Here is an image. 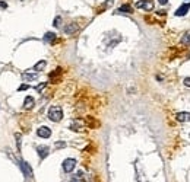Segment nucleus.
<instances>
[{
  "label": "nucleus",
  "instance_id": "f257e3e1",
  "mask_svg": "<svg viewBox=\"0 0 190 182\" xmlns=\"http://www.w3.org/2000/svg\"><path fill=\"white\" fill-rule=\"evenodd\" d=\"M63 118V109L59 105H53L48 109V119L53 121V122H59L60 119Z\"/></svg>",
  "mask_w": 190,
  "mask_h": 182
},
{
  "label": "nucleus",
  "instance_id": "5701e85b",
  "mask_svg": "<svg viewBox=\"0 0 190 182\" xmlns=\"http://www.w3.org/2000/svg\"><path fill=\"white\" fill-rule=\"evenodd\" d=\"M183 83L187 86V87H190V77H184V80H183Z\"/></svg>",
  "mask_w": 190,
  "mask_h": 182
},
{
  "label": "nucleus",
  "instance_id": "9b49d317",
  "mask_svg": "<svg viewBox=\"0 0 190 182\" xmlns=\"http://www.w3.org/2000/svg\"><path fill=\"white\" fill-rule=\"evenodd\" d=\"M35 105V99L32 96H27L25 101H24V108L25 109H32Z\"/></svg>",
  "mask_w": 190,
  "mask_h": 182
},
{
  "label": "nucleus",
  "instance_id": "7ed1b4c3",
  "mask_svg": "<svg viewBox=\"0 0 190 182\" xmlns=\"http://www.w3.org/2000/svg\"><path fill=\"white\" fill-rule=\"evenodd\" d=\"M18 165H19V168L22 169V172H24L25 178H32V169H31V166H29L25 160H19V162H18Z\"/></svg>",
  "mask_w": 190,
  "mask_h": 182
},
{
  "label": "nucleus",
  "instance_id": "20e7f679",
  "mask_svg": "<svg viewBox=\"0 0 190 182\" xmlns=\"http://www.w3.org/2000/svg\"><path fill=\"white\" fill-rule=\"evenodd\" d=\"M75 166H76V160L75 159L69 157V159L63 160V171H65L66 173H70V172L75 169Z\"/></svg>",
  "mask_w": 190,
  "mask_h": 182
},
{
  "label": "nucleus",
  "instance_id": "f03ea898",
  "mask_svg": "<svg viewBox=\"0 0 190 182\" xmlns=\"http://www.w3.org/2000/svg\"><path fill=\"white\" fill-rule=\"evenodd\" d=\"M136 7L143 9L146 12H151L153 9V0H139V1H136Z\"/></svg>",
  "mask_w": 190,
  "mask_h": 182
},
{
  "label": "nucleus",
  "instance_id": "0eeeda50",
  "mask_svg": "<svg viewBox=\"0 0 190 182\" xmlns=\"http://www.w3.org/2000/svg\"><path fill=\"white\" fill-rule=\"evenodd\" d=\"M22 79H24V82H34V80H37L38 79V73H29V72H25L22 73Z\"/></svg>",
  "mask_w": 190,
  "mask_h": 182
},
{
  "label": "nucleus",
  "instance_id": "b1692460",
  "mask_svg": "<svg viewBox=\"0 0 190 182\" xmlns=\"http://www.w3.org/2000/svg\"><path fill=\"white\" fill-rule=\"evenodd\" d=\"M114 3V0H107L105 3H104V7H108V6H111Z\"/></svg>",
  "mask_w": 190,
  "mask_h": 182
},
{
  "label": "nucleus",
  "instance_id": "393cba45",
  "mask_svg": "<svg viewBox=\"0 0 190 182\" xmlns=\"http://www.w3.org/2000/svg\"><path fill=\"white\" fill-rule=\"evenodd\" d=\"M0 7H1V9H6V7H7V3H6V1H1V0H0Z\"/></svg>",
  "mask_w": 190,
  "mask_h": 182
},
{
  "label": "nucleus",
  "instance_id": "1a4fd4ad",
  "mask_svg": "<svg viewBox=\"0 0 190 182\" xmlns=\"http://www.w3.org/2000/svg\"><path fill=\"white\" fill-rule=\"evenodd\" d=\"M189 9H190V4L189 3H184L183 6H180V7L176 10V16H184V15H187Z\"/></svg>",
  "mask_w": 190,
  "mask_h": 182
},
{
  "label": "nucleus",
  "instance_id": "9d476101",
  "mask_svg": "<svg viewBox=\"0 0 190 182\" xmlns=\"http://www.w3.org/2000/svg\"><path fill=\"white\" fill-rule=\"evenodd\" d=\"M50 149L47 147V146H38L37 147V151H38V156H39V159H45L47 156H48V151Z\"/></svg>",
  "mask_w": 190,
  "mask_h": 182
},
{
  "label": "nucleus",
  "instance_id": "bb28decb",
  "mask_svg": "<svg viewBox=\"0 0 190 182\" xmlns=\"http://www.w3.org/2000/svg\"><path fill=\"white\" fill-rule=\"evenodd\" d=\"M158 15H161V16H164V15H165V10H159V12H158Z\"/></svg>",
  "mask_w": 190,
  "mask_h": 182
},
{
  "label": "nucleus",
  "instance_id": "423d86ee",
  "mask_svg": "<svg viewBox=\"0 0 190 182\" xmlns=\"http://www.w3.org/2000/svg\"><path fill=\"white\" fill-rule=\"evenodd\" d=\"M37 134L38 137H41V139H48V137H51V130L48 127L42 125V127H39L37 130Z\"/></svg>",
  "mask_w": 190,
  "mask_h": 182
},
{
  "label": "nucleus",
  "instance_id": "a878e982",
  "mask_svg": "<svg viewBox=\"0 0 190 182\" xmlns=\"http://www.w3.org/2000/svg\"><path fill=\"white\" fill-rule=\"evenodd\" d=\"M159 1V4H167L168 3V0H158Z\"/></svg>",
  "mask_w": 190,
  "mask_h": 182
},
{
  "label": "nucleus",
  "instance_id": "6ab92c4d",
  "mask_svg": "<svg viewBox=\"0 0 190 182\" xmlns=\"http://www.w3.org/2000/svg\"><path fill=\"white\" fill-rule=\"evenodd\" d=\"M15 139H16V146H18V150L21 151V134H15Z\"/></svg>",
  "mask_w": 190,
  "mask_h": 182
},
{
  "label": "nucleus",
  "instance_id": "4be33fe9",
  "mask_svg": "<svg viewBox=\"0 0 190 182\" xmlns=\"http://www.w3.org/2000/svg\"><path fill=\"white\" fill-rule=\"evenodd\" d=\"M27 89H29V85H21L18 90H27Z\"/></svg>",
  "mask_w": 190,
  "mask_h": 182
},
{
  "label": "nucleus",
  "instance_id": "ddd939ff",
  "mask_svg": "<svg viewBox=\"0 0 190 182\" xmlns=\"http://www.w3.org/2000/svg\"><path fill=\"white\" fill-rule=\"evenodd\" d=\"M133 12V9H132V6L130 4H121L118 9H117V13H132Z\"/></svg>",
  "mask_w": 190,
  "mask_h": 182
},
{
  "label": "nucleus",
  "instance_id": "dca6fc26",
  "mask_svg": "<svg viewBox=\"0 0 190 182\" xmlns=\"http://www.w3.org/2000/svg\"><path fill=\"white\" fill-rule=\"evenodd\" d=\"M181 42L186 44V45H190V31H187L184 35L181 36Z\"/></svg>",
  "mask_w": 190,
  "mask_h": 182
},
{
  "label": "nucleus",
  "instance_id": "4468645a",
  "mask_svg": "<svg viewBox=\"0 0 190 182\" xmlns=\"http://www.w3.org/2000/svg\"><path fill=\"white\" fill-rule=\"evenodd\" d=\"M45 66H47V61L41 60V61H38L37 64L34 66V70H35V72H41V70H44V69H45Z\"/></svg>",
  "mask_w": 190,
  "mask_h": 182
},
{
  "label": "nucleus",
  "instance_id": "f8f14e48",
  "mask_svg": "<svg viewBox=\"0 0 190 182\" xmlns=\"http://www.w3.org/2000/svg\"><path fill=\"white\" fill-rule=\"evenodd\" d=\"M177 121H180V122H190V112H179L177 114Z\"/></svg>",
  "mask_w": 190,
  "mask_h": 182
},
{
  "label": "nucleus",
  "instance_id": "a211bd4d",
  "mask_svg": "<svg viewBox=\"0 0 190 182\" xmlns=\"http://www.w3.org/2000/svg\"><path fill=\"white\" fill-rule=\"evenodd\" d=\"M53 25H54L56 28H59V26L62 25V18H60V16H56V19H54V22H53Z\"/></svg>",
  "mask_w": 190,
  "mask_h": 182
},
{
  "label": "nucleus",
  "instance_id": "412c9836",
  "mask_svg": "<svg viewBox=\"0 0 190 182\" xmlns=\"http://www.w3.org/2000/svg\"><path fill=\"white\" fill-rule=\"evenodd\" d=\"M45 86H47V83H41V85L35 86V90H37V92H41V90H42V89H44Z\"/></svg>",
  "mask_w": 190,
  "mask_h": 182
},
{
  "label": "nucleus",
  "instance_id": "6e6552de",
  "mask_svg": "<svg viewBox=\"0 0 190 182\" xmlns=\"http://www.w3.org/2000/svg\"><path fill=\"white\" fill-rule=\"evenodd\" d=\"M83 121L82 119H75V121H72V124H70V130H73V131H82L83 130Z\"/></svg>",
  "mask_w": 190,
  "mask_h": 182
},
{
  "label": "nucleus",
  "instance_id": "aec40b11",
  "mask_svg": "<svg viewBox=\"0 0 190 182\" xmlns=\"http://www.w3.org/2000/svg\"><path fill=\"white\" fill-rule=\"evenodd\" d=\"M54 147L56 149H63V147H66V141H56Z\"/></svg>",
  "mask_w": 190,
  "mask_h": 182
},
{
  "label": "nucleus",
  "instance_id": "2eb2a0df",
  "mask_svg": "<svg viewBox=\"0 0 190 182\" xmlns=\"http://www.w3.org/2000/svg\"><path fill=\"white\" fill-rule=\"evenodd\" d=\"M44 41H45V42H54V41H56V34H54V32H47V34L44 35Z\"/></svg>",
  "mask_w": 190,
  "mask_h": 182
},
{
  "label": "nucleus",
  "instance_id": "f3484780",
  "mask_svg": "<svg viewBox=\"0 0 190 182\" xmlns=\"http://www.w3.org/2000/svg\"><path fill=\"white\" fill-rule=\"evenodd\" d=\"M70 182H83V173H82V172H77L75 178L70 179Z\"/></svg>",
  "mask_w": 190,
  "mask_h": 182
},
{
  "label": "nucleus",
  "instance_id": "39448f33",
  "mask_svg": "<svg viewBox=\"0 0 190 182\" xmlns=\"http://www.w3.org/2000/svg\"><path fill=\"white\" fill-rule=\"evenodd\" d=\"M77 31H79V25L75 23V22H70V23H67V25L65 26V34H66V35H73Z\"/></svg>",
  "mask_w": 190,
  "mask_h": 182
}]
</instances>
